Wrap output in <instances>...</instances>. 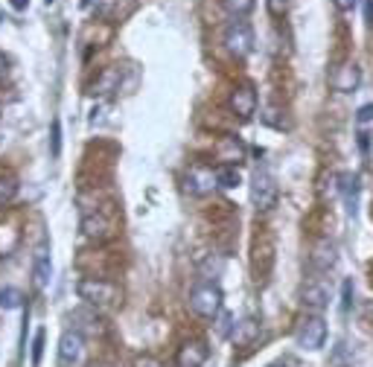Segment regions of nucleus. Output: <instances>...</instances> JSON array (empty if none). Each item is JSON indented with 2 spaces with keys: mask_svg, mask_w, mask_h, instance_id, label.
Returning a JSON list of instances; mask_svg holds the SVG:
<instances>
[{
  "mask_svg": "<svg viewBox=\"0 0 373 367\" xmlns=\"http://www.w3.org/2000/svg\"><path fill=\"white\" fill-rule=\"evenodd\" d=\"M50 3H53V0H47V6H50Z\"/></svg>",
  "mask_w": 373,
  "mask_h": 367,
  "instance_id": "obj_34",
  "label": "nucleus"
},
{
  "mask_svg": "<svg viewBox=\"0 0 373 367\" xmlns=\"http://www.w3.org/2000/svg\"><path fill=\"white\" fill-rule=\"evenodd\" d=\"M239 169L237 166H228V163H222L216 169V184L219 187H225V190H233V187H239Z\"/></svg>",
  "mask_w": 373,
  "mask_h": 367,
  "instance_id": "obj_19",
  "label": "nucleus"
},
{
  "mask_svg": "<svg viewBox=\"0 0 373 367\" xmlns=\"http://www.w3.org/2000/svg\"><path fill=\"white\" fill-rule=\"evenodd\" d=\"M120 84V67H108L105 73L93 82V93H111Z\"/></svg>",
  "mask_w": 373,
  "mask_h": 367,
  "instance_id": "obj_18",
  "label": "nucleus"
},
{
  "mask_svg": "<svg viewBox=\"0 0 373 367\" xmlns=\"http://www.w3.org/2000/svg\"><path fill=\"white\" fill-rule=\"evenodd\" d=\"M207 359H210V350H207L204 341L192 338V341H184L178 347V356H175V364L178 367H204Z\"/></svg>",
  "mask_w": 373,
  "mask_h": 367,
  "instance_id": "obj_7",
  "label": "nucleus"
},
{
  "mask_svg": "<svg viewBox=\"0 0 373 367\" xmlns=\"http://www.w3.org/2000/svg\"><path fill=\"white\" fill-rule=\"evenodd\" d=\"M82 231H85V236L91 239H108L111 236V222H108L105 216H85L82 219Z\"/></svg>",
  "mask_w": 373,
  "mask_h": 367,
  "instance_id": "obj_15",
  "label": "nucleus"
},
{
  "mask_svg": "<svg viewBox=\"0 0 373 367\" xmlns=\"http://www.w3.org/2000/svg\"><path fill=\"white\" fill-rule=\"evenodd\" d=\"M41 352H44V330H38L33 338V367L41 364Z\"/></svg>",
  "mask_w": 373,
  "mask_h": 367,
  "instance_id": "obj_25",
  "label": "nucleus"
},
{
  "mask_svg": "<svg viewBox=\"0 0 373 367\" xmlns=\"http://www.w3.org/2000/svg\"><path fill=\"white\" fill-rule=\"evenodd\" d=\"M137 367H163L158 359H140V361H137Z\"/></svg>",
  "mask_w": 373,
  "mask_h": 367,
  "instance_id": "obj_31",
  "label": "nucleus"
},
{
  "mask_svg": "<svg viewBox=\"0 0 373 367\" xmlns=\"http://www.w3.org/2000/svg\"><path fill=\"white\" fill-rule=\"evenodd\" d=\"M216 187V172L207 166H192L187 172V190L196 193V195H207Z\"/></svg>",
  "mask_w": 373,
  "mask_h": 367,
  "instance_id": "obj_10",
  "label": "nucleus"
},
{
  "mask_svg": "<svg viewBox=\"0 0 373 367\" xmlns=\"http://www.w3.org/2000/svg\"><path fill=\"white\" fill-rule=\"evenodd\" d=\"M50 154L53 158H59L62 154V123L53 120V132H50Z\"/></svg>",
  "mask_w": 373,
  "mask_h": 367,
  "instance_id": "obj_23",
  "label": "nucleus"
},
{
  "mask_svg": "<svg viewBox=\"0 0 373 367\" xmlns=\"http://www.w3.org/2000/svg\"><path fill=\"white\" fill-rule=\"evenodd\" d=\"M230 315H222V323H219V332H222V335H228L230 338Z\"/></svg>",
  "mask_w": 373,
  "mask_h": 367,
  "instance_id": "obj_29",
  "label": "nucleus"
},
{
  "mask_svg": "<svg viewBox=\"0 0 373 367\" xmlns=\"http://www.w3.org/2000/svg\"><path fill=\"white\" fill-rule=\"evenodd\" d=\"M257 338H260V323H257L254 318H242L239 323H233L230 341L237 344V347H251Z\"/></svg>",
  "mask_w": 373,
  "mask_h": 367,
  "instance_id": "obj_11",
  "label": "nucleus"
},
{
  "mask_svg": "<svg viewBox=\"0 0 373 367\" xmlns=\"http://www.w3.org/2000/svg\"><path fill=\"white\" fill-rule=\"evenodd\" d=\"M6 73H9V62H6V55L0 53V79H3Z\"/></svg>",
  "mask_w": 373,
  "mask_h": 367,
  "instance_id": "obj_32",
  "label": "nucleus"
},
{
  "mask_svg": "<svg viewBox=\"0 0 373 367\" xmlns=\"http://www.w3.org/2000/svg\"><path fill=\"white\" fill-rule=\"evenodd\" d=\"M350 306H353V283H350V280H344V298H341V309H344V312H350Z\"/></svg>",
  "mask_w": 373,
  "mask_h": 367,
  "instance_id": "obj_26",
  "label": "nucleus"
},
{
  "mask_svg": "<svg viewBox=\"0 0 373 367\" xmlns=\"http://www.w3.org/2000/svg\"><path fill=\"white\" fill-rule=\"evenodd\" d=\"M15 193H18V181H15V175H3V172H0V207L9 204L12 199H15Z\"/></svg>",
  "mask_w": 373,
  "mask_h": 367,
  "instance_id": "obj_20",
  "label": "nucleus"
},
{
  "mask_svg": "<svg viewBox=\"0 0 373 367\" xmlns=\"http://www.w3.org/2000/svg\"><path fill=\"white\" fill-rule=\"evenodd\" d=\"M295 341L303 350H321L324 341H327V323H324V318L312 315L307 321H300V327L295 332Z\"/></svg>",
  "mask_w": 373,
  "mask_h": 367,
  "instance_id": "obj_5",
  "label": "nucleus"
},
{
  "mask_svg": "<svg viewBox=\"0 0 373 367\" xmlns=\"http://www.w3.org/2000/svg\"><path fill=\"white\" fill-rule=\"evenodd\" d=\"M216 152H219V161H225L228 166H237L242 161V154H245V146L239 143L237 137H225Z\"/></svg>",
  "mask_w": 373,
  "mask_h": 367,
  "instance_id": "obj_17",
  "label": "nucleus"
},
{
  "mask_svg": "<svg viewBox=\"0 0 373 367\" xmlns=\"http://www.w3.org/2000/svg\"><path fill=\"white\" fill-rule=\"evenodd\" d=\"M327 301H329L327 289L318 286V283H312V286H307V289L300 292V303L307 306V309H312V312H321V309L327 306Z\"/></svg>",
  "mask_w": 373,
  "mask_h": 367,
  "instance_id": "obj_16",
  "label": "nucleus"
},
{
  "mask_svg": "<svg viewBox=\"0 0 373 367\" xmlns=\"http://www.w3.org/2000/svg\"><path fill=\"white\" fill-rule=\"evenodd\" d=\"M254 3H257V0H222V6L230 12L233 18H245L248 12L254 9Z\"/></svg>",
  "mask_w": 373,
  "mask_h": 367,
  "instance_id": "obj_21",
  "label": "nucleus"
},
{
  "mask_svg": "<svg viewBox=\"0 0 373 367\" xmlns=\"http://www.w3.org/2000/svg\"><path fill=\"white\" fill-rule=\"evenodd\" d=\"M251 204L257 210H271L278 204V181L266 166H260L251 175Z\"/></svg>",
  "mask_w": 373,
  "mask_h": 367,
  "instance_id": "obj_3",
  "label": "nucleus"
},
{
  "mask_svg": "<svg viewBox=\"0 0 373 367\" xmlns=\"http://www.w3.org/2000/svg\"><path fill=\"white\" fill-rule=\"evenodd\" d=\"M9 3H12V6H15V9L21 12V9H26V3H30V0H9Z\"/></svg>",
  "mask_w": 373,
  "mask_h": 367,
  "instance_id": "obj_33",
  "label": "nucleus"
},
{
  "mask_svg": "<svg viewBox=\"0 0 373 367\" xmlns=\"http://www.w3.org/2000/svg\"><path fill=\"white\" fill-rule=\"evenodd\" d=\"M266 9L271 18H283L289 12V0H266Z\"/></svg>",
  "mask_w": 373,
  "mask_h": 367,
  "instance_id": "obj_24",
  "label": "nucleus"
},
{
  "mask_svg": "<svg viewBox=\"0 0 373 367\" xmlns=\"http://www.w3.org/2000/svg\"><path fill=\"white\" fill-rule=\"evenodd\" d=\"M33 277H35V286H38V289H47V286H50V277H53V262H50V253H47V251H38V253H35V262H33Z\"/></svg>",
  "mask_w": 373,
  "mask_h": 367,
  "instance_id": "obj_14",
  "label": "nucleus"
},
{
  "mask_svg": "<svg viewBox=\"0 0 373 367\" xmlns=\"http://www.w3.org/2000/svg\"><path fill=\"white\" fill-rule=\"evenodd\" d=\"M333 3H336V9H338V12H353L358 0H333Z\"/></svg>",
  "mask_w": 373,
  "mask_h": 367,
  "instance_id": "obj_28",
  "label": "nucleus"
},
{
  "mask_svg": "<svg viewBox=\"0 0 373 367\" xmlns=\"http://www.w3.org/2000/svg\"><path fill=\"white\" fill-rule=\"evenodd\" d=\"M358 190H362V184H358V175H350V172L338 175V193L344 195V204H347L350 216H356V204H358Z\"/></svg>",
  "mask_w": 373,
  "mask_h": 367,
  "instance_id": "obj_12",
  "label": "nucleus"
},
{
  "mask_svg": "<svg viewBox=\"0 0 373 367\" xmlns=\"http://www.w3.org/2000/svg\"><path fill=\"white\" fill-rule=\"evenodd\" d=\"M365 21H367V26L373 24V0H365Z\"/></svg>",
  "mask_w": 373,
  "mask_h": 367,
  "instance_id": "obj_30",
  "label": "nucleus"
},
{
  "mask_svg": "<svg viewBox=\"0 0 373 367\" xmlns=\"http://www.w3.org/2000/svg\"><path fill=\"white\" fill-rule=\"evenodd\" d=\"M225 47L233 59H245V55L254 50V30L242 18H237L225 30Z\"/></svg>",
  "mask_w": 373,
  "mask_h": 367,
  "instance_id": "obj_4",
  "label": "nucleus"
},
{
  "mask_svg": "<svg viewBox=\"0 0 373 367\" xmlns=\"http://www.w3.org/2000/svg\"><path fill=\"white\" fill-rule=\"evenodd\" d=\"M190 309L199 318H216L222 312V289L213 283H199L190 292Z\"/></svg>",
  "mask_w": 373,
  "mask_h": 367,
  "instance_id": "obj_2",
  "label": "nucleus"
},
{
  "mask_svg": "<svg viewBox=\"0 0 373 367\" xmlns=\"http://www.w3.org/2000/svg\"><path fill=\"white\" fill-rule=\"evenodd\" d=\"M85 356V338L79 330H67L59 338V367H76Z\"/></svg>",
  "mask_w": 373,
  "mask_h": 367,
  "instance_id": "obj_6",
  "label": "nucleus"
},
{
  "mask_svg": "<svg viewBox=\"0 0 373 367\" xmlns=\"http://www.w3.org/2000/svg\"><path fill=\"white\" fill-rule=\"evenodd\" d=\"M24 301V294L15 289V286H6V289H0V306L3 309H18Z\"/></svg>",
  "mask_w": 373,
  "mask_h": 367,
  "instance_id": "obj_22",
  "label": "nucleus"
},
{
  "mask_svg": "<svg viewBox=\"0 0 373 367\" xmlns=\"http://www.w3.org/2000/svg\"><path fill=\"white\" fill-rule=\"evenodd\" d=\"M356 120L362 123V125H365V123H370V120H373V102H367V105H362V108H358Z\"/></svg>",
  "mask_w": 373,
  "mask_h": 367,
  "instance_id": "obj_27",
  "label": "nucleus"
},
{
  "mask_svg": "<svg viewBox=\"0 0 373 367\" xmlns=\"http://www.w3.org/2000/svg\"><path fill=\"white\" fill-rule=\"evenodd\" d=\"M230 111L239 120H248L257 111V91L251 88V84H239V88H233V93H230Z\"/></svg>",
  "mask_w": 373,
  "mask_h": 367,
  "instance_id": "obj_8",
  "label": "nucleus"
},
{
  "mask_svg": "<svg viewBox=\"0 0 373 367\" xmlns=\"http://www.w3.org/2000/svg\"><path fill=\"white\" fill-rule=\"evenodd\" d=\"M358 84H362V67H358L356 62L341 64L336 73H333V88H336L338 93H353Z\"/></svg>",
  "mask_w": 373,
  "mask_h": 367,
  "instance_id": "obj_9",
  "label": "nucleus"
},
{
  "mask_svg": "<svg viewBox=\"0 0 373 367\" xmlns=\"http://www.w3.org/2000/svg\"><path fill=\"white\" fill-rule=\"evenodd\" d=\"M76 292H79V298L85 301L88 306H93V309H111V306H117L122 301V292L114 283L102 280V277H85V280H79Z\"/></svg>",
  "mask_w": 373,
  "mask_h": 367,
  "instance_id": "obj_1",
  "label": "nucleus"
},
{
  "mask_svg": "<svg viewBox=\"0 0 373 367\" xmlns=\"http://www.w3.org/2000/svg\"><path fill=\"white\" fill-rule=\"evenodd\" d=\"M336 260H338L336 245L329 242V239H321V242L315 245V251H312V265L318 268V271H329V268L336 265Z\"/></svg>",
  "mask_w": 373,
  "mask_h": 367,
  "instance_id": "obj_13",
  "label": "nucleus"
}]
</instances>
